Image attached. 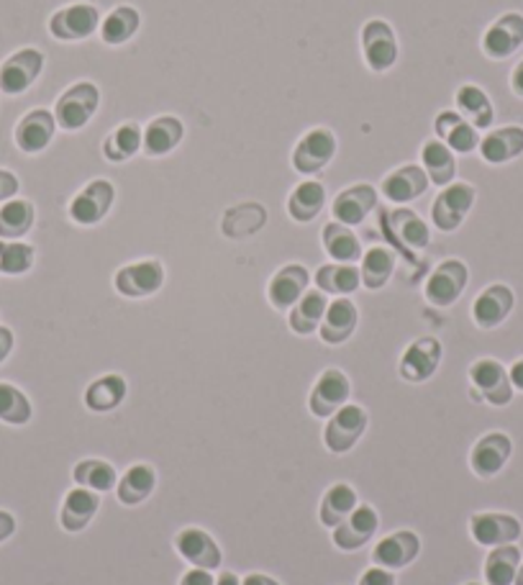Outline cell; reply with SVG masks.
<instances>
[{
    "label": "cell",
    "instance_id": "36",
    "mask_svg": "<svg viewBox=\"0 0 523 585\" xmlns=\"http://www.w3.org/2000/svg\"><path fill=\"white\" fill-rule=\"evenodd\" d=\"M327 308L329 295L318 291V288H308V291L303 293V298L288 311V329L293 331L295 336L318 334V327H321Z\"/></svg>",
    "mask_w": 523,
    "mask_h": 585
},
{
    "label": "cell",
    "instance_id": "10",
    "mask_svg": "<svg viewBox=\"0 0 523 585\" xmlns=\"http://www.w3.org/2000/svg\"><path fill=\"white\" fill-rule=\"evenodd\" d=\"M113 203H116V186L105 178H95L73 195V201H69L67 206V216L77 227L90 229L109 218Z\"/></svg>",
    "mask_w": 523,
    "mask_h": 585
},
{
    "label": "cell",
    "instance_id": "6",
    "mask_svg": "<svg viewBox=\"0 0 523 585\" xmlns=\"http://www.w3.org/2000/svg\"><path fill=\"white\" fill-rule=\"evenodd\" d=\"M339 152V139L329 126H314L298 139L293 150V170L303 175V178H316L334 162Z\"/></svg>",
    "mask_w": 523,
    "mask_h": 585
},
{
    "label": "cell",
    "instance_id": "24",
    "mask_svg": "<svg viewBox=\"0 0 523 585\" xmlns=\"http://www.w3.org/2000/svg\"><path fill=\"white\" fill-rule=\"evenodd\" d=\"M101 506H103L101 493L82 488V485L69 488L65 493V498H62V509H60L62 532L82 534L85 529L93 524L98 513H101Z\"/></svg>",
    "mask_w": 523,
    "mask_h": 585
},
{
    "label": "cell",
    "instance_id": "33",
    "mask_svg": "<svg viewBox=\"0 0 523 585\" xmlns=\"http://www.w3.org/2000/svg\"><path fill=\"white\" fill-rule=\"evenodd\" d=\"M359 506V493L352 483L334 481L318 498V524L334 529Z\"/></svg>",
    "mask_w": 523,
    "mask_h": 585
},
{
    "label": "cell",
    "instance_id": "28",
    "mask_svg": "<svg viewBox=\"0 0 523 585\" xmlns=\"http://www.w3.org/2000/svg\"><path fill=\"white\" fill-rule=\"evenodd\" d=\"M126 398H129V380L122 372H105V376L93 378L82 393L85 408L98 416L118 411Z\"/></svg>",
    "mask_w": 523,
    "mask_h": 585
},
{
    "label": "cell",
    "instance_id": "22",
    "mask_svg": "<svg viewBox=\"0 0 523 585\" xmlns=\"http://www.w3.org/2000/svg\"><path fill=\"white\" fill-rule=\"evenodd\" d=\"M515 308V293L511 285L506 283H493L483 288L477 293V298L472 301V321L475 327L490 331L498 329Z\"/></svg>",
    "mask_w": 523,
    "mask_h": 585
},
{
    "label": "cell",
    "instance_id": "43",
    "mask_svg": "<svg viewBox=\"0 0 523 585\" xmlns=\"http://www.w3.org/2000/svg\"><path fill=\"white\" fill-rule=\"evenodd\" d=\"M37 224V206L28 199H11L0 203V239L18 242L31 234Z\"/></svg>",
    "mask_w": 523,
    "mask_h": 585
},
{
    "label": "cell",
    "instance_id": "58",
    "mask_svg": "<svg viewBox=\"0 0 523 585\" xmlns=\"http://www.w3.org/2000/svg\"><path fill=\"white\" fill-rule=\"evenodd\" d=\"M464 585H480V583H464Z\"/></svg>",
    "mask_w": 523,
    "mask_h": 585
},
{
    "label": "cell",
    "instance_id": "5",
    "mask_svg": "<svg viewBox=\"0 0 523 585\" xmlns=\"http://www.w3.org/2000/svg\"><path fill=\"white\" fill-rule=\"evenodd\" d=\"M477 203V190L472 182H449L447 188L439 190L434 203H431V224L439 229L442 234H455L462 227L464 218L472 214Z\"/></svg>",
    "mask_w": 523,
    "mask_h": 585
},
{
    "label": "cell",
    "instance_id": "27",
    "mask_svg": "<svg viewBox=\"0 0 523 585\" xmlns=\"http://www.w3.org/2000/svg\"><path fill=\"white\" fill-rule=\"evenodd\" d=\"M56 122L49 109H31L28 114L18 118L16 129H13V142L16 150L24 154H41L49 144L54 142Z\"/></svg>",
    "mask_w": 523,
    "mask_h": 585
},
{
    "label": "cell",
    "instance_id": "57",
    "mask_svg": "<svg viewBox=\"0 0 523 585\" xmlns=\"http://www.w3.org/2000/svg\"><path fill=\"white\" fill-rule=\"evenodd\" d=\"M513 585H523V562H521V568H519V575H515V583Z\"/></svg>",
    "mask_w": 523,
    "mask_h": 585
},
{
    "label": "cell",
    "instance_id": "31",
    "mask_svg": "<svg viewBox=\"0 0 523 585\" xmlns=\"http://www.w3.org/2000/svg\"><path fill=\"white\" fill-rule=\"evenodd\" d=\"M186 139V124L178 116H154L150 124L144 126V152L146 157L162 160L169 157Z\"/></svg>",
    "mask_w": 523,
    "mask_h": 585
},
{
    "label": "cell",
    "instance_id": "52",
    "mask_svg": "<svg viewBox=\"0 0 523 585\" xmlns=\"http://www.w3.org/2000/svg\"><path fill=\"white\" fill-rule=\"evenodd\" d=\"M13 347H16V334H13V329L0 327V365L13 355Z\"/></svg>",
    "mask_w": 523,
    "mask_h": 585
},
{
    "label": "cell",
    "instance_id": "18",
    "mask_svg": "<svg viewBox=\"0 0 523 585\" xmlns=\"http://www.w3.org/2000/svg\"><path fill=\"white\" fill-rule=\"evenodd\" d=\"M470 537L477 542L480 547H503L515 545L521 539L523 526L513 513H500V511H477L470 517Z\"/></svg>",
    "mask_w": 523,
    "mask_h": 585
},
{
    "label": "cell",
    "instance_id": "25",
    "mask_svg": "<svg viewBox=\"0 0 523 585\" xmlns=\"http://www.w3.org/2000/svg\"><path fill=\"white\" fill-rule=\"evenodd\" d=\"M160 485V470L157 465L139 460L131 462L129 468L124 470V475L118 478L116 485V500L126 509H137V506L146 504L154 496Z\"/></svg>",
    "mask_w": 523,
    "mask_h": 585
},
{
    "label": "cell",
    "instance_id": "19",
    "mask_svg": "<svg viewBox=\"0 0 523 585\" xmlns=\"http://www.w3.org/2000/svg\"><path fill=\"white\" fill-rule=\"evenodd\" d=\"M380 203V190L370 182H355V186L339 190L336 199L331 201V216L344 227H362L372 211Z\"/></svg>",
    "mask_w": 523,
    "mask_h": 585
},
{
    "label": "cell",
    "instance_id": "16",
    "mask_svg": "<svg viewBox=\"0 0 523 585\" xmlns=\"http://www.w3.org/2000/svg\"><path fill=\"white\" fill-rule=\"evenodd\" d=\"M314 283V275L308 272L306 265L301 263H288L280 270L272 272V278L267 280L265 298L275 311H290L303 298V293L308 291Z\"/></svg>",
    "mask_w": 523,
    "mask_h": 585
},
{
    "label": "cell",
    "instance_id": "48",
    "mask_svg": "<svg viewBox=\"0 0 523 585\" xmlns=\"http://www.w3.org/2000/svg\"><path fill=\"white\" fill-rule=\"evenodd\" d=\"M18 190H21V180L16 173L5 170V167H0V203L18 199Z\"/></svg>",
    "mask_w": 523,
    "mask_h": 585
},
{
    "label": "cell",
    "instance_id": "1",
    "mask_svg": "<svg viewBox=\"0 0 523 585\" xmlns=\"http://www.w3.org/2000/svg\"><path fill=\"white\" fill-rule=\"evenodd\" d=\"M101 109V88L90 80H77L54 103V122L62 131H82L93 122V116Z\"/></svg>",
    "mask_w": 523,
    "mask_h": 585
},
{
    "label": "cell",
    "instance_id": "49",
    "mask_svg": "<svg viewBox=\"0 0 523 585\" xmlns=\"http://www.w3.org/2000/svg\"><path fill=\"white\" fill-rule=\"evenodd\" d=\"M357 585H395V575H393V570L372 565V568H367L362 575H359Z\"/></svg>",
    "mask_w": 523,
    "mask_h": 585
},
{
    "label": "cell",
    "instance_id": "23",
    "mask_svg": "<svg viewBox=\"0 0 523 585\" xmlns=\"http://www.w3.org/2000/svg\"><path fill=\"white\" fill-rule=\"evenodd\" d=\"M359 327V308L349 295H339V298L329 301L327 314H323L321 327H318V336L327 347H342L355 336Z\"/></svg>",
    "mask_w": 523,
    "mask_h": 585
},
{
    "label": "cell",
    "instance_id": "44",
    "mask_svg": "<svg viewBox=\"0 0 523 585\" xmlns=\"http://www.w3.org/2000/svg\"><path fill=\"white\" fill-rule=\"evenodd\" d=\"M141 29V13L133 5H116L109 16L101 21V41L109 47H124L137 37Z\"/></svg>",
    "mask_w": 523,
    "mask_h": 585
},
{
    "label": "cell",
    "instance_id": "2",
    "mask_svg": "<svg viewBox=\"0 0 523 585\" xmlns=\"http://www.w3.org/2000/svg\"><path fill=\"white\" fill-rule=\"evenodd\" d=\"M370 429V414L365 406L346 404L334 416H329L321 429V444L329 455L344 457L357 447Z\"/></svg>",
    "mask_w": 523,
    "mask_h": 585
},
{
    "label": "cell",
    "instance_id": "29",
    "mask_svg": "<svg viewBox=\"0 0 523 585\" xmlns=\"http://www.w3.org/2000/svg\"><path fill=\"white\" fill-rule=\"evenodd\" d=\"M429 175L423 173L421 165H400L393 173H387L380 182V195L395 206H406V203L419 201L429 190Z\"/></svg>",
    "mask_w": 523,
    "mask_h": 585
},
{
    "label": "cell",
    "instance_id": "26",
    "mask_svg": "<svg viewBox=\"0 0 523 585\" xmlns=\"http://www.w3.org/2000/svg\"><path fill=\"white\" fill-rule=\"evenodd\" d=\"M421 547V537L413 529H398V532L387 534L374 545L372 562L385 570H403L419 560Z\"/></svg>",
    "mask_w": 523,
    "mask_h": 585
},
{
    "label": "cell",
    "instance_id": "37",
    "mask_svg": "<svg viewBox=\"0 0 523 585\" xmlns=\"http://www.w3.org/2000/svg\"><path fill=\"white\" fill-rule=\"evenodd\" d=\"M395 267H398V255H395L393 246L374 244L365 252L359 259V275H362V285L367 291H383L391 283Z\"/></svg>",
    "mask_w": 523,
    "mask_h": 585
},
{
    "label": "cell",
    "instance_id": "17",
    "mask_svg": "<svg viewBox=\"0 0 523 585\" xmlns=\"http://www.w3.org/2000/svg\"><path fill=\"white\" fill-rule=\"evenodd\" d=\"M523 47V13L508 11L498 16L487 26L483 39H480V49L487 60L503 62L511 60L515 52Z\"/></svg>",
    "mask_w": 523,
    "mask_h": 585
},
{
    "label": "cell",
    "instance_id": "14",
    "mask_svg": "<svg viewBox=\"0 0 523 585\" xmlns=\"http://www.w3.org/2000/svg\"><path fill=\"white\" fill-rule=\"evenodd\" d=\"M173 545L175 552H178L188 565L211 570V573L224 565V549L208 529L195 524L182 526L173 537Z\"/></svg>",
    "mask_w": 523,
    "mask_h": 585
},
{
    "label": "cell",
    "instance_id": "54",
    "mask_svg": "<svg viewBox=\"0 0 523 585\" xmlns=\"http://www.w3.org/2000/svg\"><path fill=\"white\" fill-rule=\"evenodd\" d=\"M508 376H511V383L515 391L523 393V357L515 359L511 368H508Z\"/></svg>",
    "mask_w": 523,
    "mask_h": 585
},
{
    "label": "cell",
    "instance_id": "55",
    "mask_svg": "<svg viewBox=\"0 0 523 585\" xmlns=\"http://www.w3.org/2000/svg\"><path fill=\"white\" fill-rule=\"evenodd\" d=\"M242 585H282V583L275 581V577L267 573H250L242 581Z\"/></svg>",
    "mask_w": 523,
    "mask_h": 585
},
{
    "label": "cell",
    "instance_id": "13",
    "mask_svg": "<svg viewBox=\"0 0 523 585\" xmlns=\"http://www.w3.org/2000/svg\"><path fill=\"white\" fill-rule=\"evenodd\" d=\"M352 398V380L344 370L327 368L321 376L316 378V383L310 385L306 411L314 419L327 421L329 416H334L339 408L349 404Z\"/></svg>",
    "mask_w": 523,
    "mask_h": 585
},
{
    "label": "cell",
    "instance_id": "53",
    "mask_svg": "<svg viewBox=\"0 0 523 585\" xmlns=\"http://www.w3.org/2000/svg\"><path fill=\"white\" fill-rule=\"evenodd\" d=\"M511 90L515 98H521L523 101V60L513 67V73H511Z\"/></svg>",
    "mask_w": 523,
    "mask_h": 585
},
{
    "label": "cell",
    "instance_id": "12",
    "mask_svg": "<svg viewBox=\"0 0 523 585\" xmlns=\"http://www.w3.org/2000/svg\"><path fill=\"white\" fill-rule=\"evenodd\" d=\"M444 359V344L439 336H419L403 349L398 359V378L408 385H421L436 376Z\"/></svg>",
    "mask_w": 523,
    "mask_h": 585
},
{
    "label": "cell",
    "instance_id": "38",
    "mask_svg": "<svg viewBox=\"0 0 523 585\" xmlns=\"http://www.w3.org/2000/svg\"><path fill=\"white\" fill-rule=\"evenodd\" d=\"M141 150H144V129L137 122L118 124L101 144V154L111 165L131 162Z\"/></svg>",
    "mask_w": 523,
    "mask_h": 585
},
{
    "label": "cell",
    "instance_id": "9",
    "mask_svg": "<svg viewBox=\"0 0 523 585\" xmlns=\"http://www.w3.org/2000/svg\"><path fill=\"white\" fill-rule=\"evenodd\" d=\"M101 11L98 5L88 3V0H77V3L62 5L56 9L47 21V29L56 41H85L90 37H95L98 29H101Z\"/></svg>",
    "mask_w": 523,
    "mask_h": 585
},
{
    "label": "cell",
    "instance_id": "34",
    "mask_svg": "<svg viewBox=\"0 0 523 585\" xmlns=\"http://www.w3.org/2000/svg\"><path fill=\"white\" fill-rule=\"evenodd\" d=\"M436 139H442L455 154H472L480 147V131L459 111H442L434 122Z\"/></svg>",
    "mask_w": 523,
    "mask_h": 585
},
{
    "label": "cell",
    "instance_id": "20",
    "mask_svg": "<svg viewBox=\"0 0 523 585\" xmlns=\"http://www.w3.org/2000/svg\"><path fill=\"white\" fill-rule=\"evenodd\" d=\"M380 529V513L372 504H359L342 524L331 529V542L339 552H357L370 545Z\"/></svg>",
    "mask_w": 523,
    "mask_h": 585
},
{
    "label": "cell",
    "instance_id": "11",
    "mask_svg": "<svg viewBox=\"0 0 523 585\" xmlns=\"http://www.w3.org/2000/svg\"><path fill=\"white\" fill-rule=\"evenodd\" d=\"M359 47H362L365 65L378 75L393 69L395 62L400 58L398 34H395V29L385 18L367 21L362 31H359Z\"/></svg>",
    "mask_w": 523,
    "mask_h": 585
},
{
    "label": "cell",
    "instance_id": "4",
    "mask_svg": "<svg viewBox=\"0 0 523 585\" xmlns=\"http://www.w3.org/2000/svg\"><path fill=\"white\" fill-rule=\"evenodd\" d=\"M167 283L165 263L157 257L137 259L113 272V291L126 301H146L162 293Z\"/></svg>",
    "mask_w": 523,
    "mask_h": 585
},
{
    "label": "cell",
    "instance_id": "51",
    "mask_svg": "<svg viewBox=\"0 0 523 585\" xmlns=\"http://www.w3.org/2000/svg\"><path fill=\"white\" fill-rule=\"evenodd\" d=\"M16 529H18L16 517H13L11 511L0 509V545H3V542H9L13 534H16Z\"/></svg>",
    "mask_w": 523,
    "mask_h": 585
},
{
    "label": "cell",
    "instance_id": "30",
    "mask_svg": "<svg viewBox=\"0 0 523 585\" xmlns=\"http://www.w3.org/2000/svg\"><path fill=\"white\" fill-rule=\"evenodd\" d=\"M327 186L316 178H303L293 190H290L285 211L295 224H314L327 208Z\"/></svg>",
    "mask_w": 523,
    "mask_h": 585
},
{
    "label": "cell",
    "instance_id": "50",
    "mask_svg": "<svg viewBox=\"0 0 523 585\" xmlns=\"http://www.w3.org/2000/svg\"><path fill=\"white\" fill-rule=\"evenodd\" d=\"M180 585H216V577L211 570H203V568H190L182 573L180 577Z\"/></svg>",
    "mask_w": 523,
    "mask_h": 585
},
{
    "label": "cell",
    "instance_id": "39",
    "mask_svg": "<svg viewBox=\"0 0 523 585\" xmlns=\"http://www.w3.org/2000/svg\"><path fill=\"white\" fill-rule=\"evenodd\" d=\"M69 478H73V483L82 485V488H90L103 496V493L116 491L118 468L111 460H105V457H82V460L73 465Z\"/></svg>",
    "mask_w": 523,
    "mask_h": 585
},
{
    "label": "cell",
    "instance_id": "47",
    "mask_svg": "<svg viewBox=\"0 0 523 585\" xmlns=\"http://www.w3.org/2000/svg\"><path fill=\"white\" fill-rule=\"evenodd\" d=\"M34 419L31 398L18 385L0 380V421L9 427H26Z\"/></svg>",
    "mask_w": 523,
    "mask_h": 585
},
{
    "label": "cell",
    "instance_id": "42",
    "mask_svg": "<svg viewBox=\"0 0 523 585\" xmlns=\"http://www.w3.org/2000/svg\"><path fill=\"white\" fill-rule=\"evenodd\" d=\"M314 285L327 295H355L362 288V275L357 265L329 263L314 272Z\"/></svg>",
    "mask_w": 523,
    "mask_h": 585
},
{
    "label": "cell",
    "instance_id": "56",
    "mask_svg": "<svg viewBox=\"0 0 523 585\" xmlns=\"http://www.w3.org/2000/svg\"><path fill=\"white\" fill-rule=\"evenodd\" d=\"M216 585H242L237 573H231V570H221V575L216 577Z\"/></svg>",
    "mask_w": 523,
    "mask_h": 585
},
{
    "label": "cell",
    "instance_id": "21",
    "mask_svg": "<svg viewBox=\"0 0 523 585\" xmlns=\"http://www.w3.org/2000/svg\"><path fill=\"white\" fill-rule=\"evenodd\" d=\"M513 455V440L503 432H487L472 444L470 470L483 481H493L500 475Z\"/></svg>",
    "mask_w": 523,
    "mask_h": 585
},
{
    "label": "cell",
    "instance_id": "45",
    "mask_svg": "<svg viewBox=\"0 0 523 585\" xmlns=\"http://www.w3.org/2000/svg\"><path fill=\"white\" fill-rule=\"evenodd\" d=\"M521 568V549L515 545L493 547L485 557V583L487 585H513Z\"/></svg>",
    "mask_w": 523,
    "mask_h": 585
},
{
    "label": "cell",
    "instance_id": "32",
    "mask_svg": "<svg viewBox=\"0 0 523 585\" xmlns=\"http://www.w3.org/2000/svg\"><path fill=\"white\" fill-rule=\"evenodd\" d=\"M477 152L487 165H508V162L519 160L523 154V126L508 124L500 129H490L480 139Z\"/></svg>",
    "mask_w": 523,
    "mask_h": 585
},
{
    "label": "cell",
    "instance_id": "8",
    "mask_svg": "<svg viewBox=\"0 0 523 585\" xmlns=\"http://www.w3.org/2000/svg\"><path fill=\"white\" fill-rule=\"evenodd\" d=\"M470 285V267L459 257L442 259L423 283V298L434 308H451Z\"/></svg>",
    "mask_w": 523,
    "mask_h": 585
},
{
    "label": "cell",
    "instance_id": "7",
    "mask_svg": "<svg viewBox=\"0 0 523 585\" xmlns=\"http://www.w3.org/2000/svg\"><path fill=\"white\" fill-rule=\"evenodd\" d=\"M47 58L37 47H21L0 62V93L9 98H18L37 86V80L44 73Z\"/></svg>",
    "mask_w": 523,
    "mask_h": 585
},
{
    "label": "cell",
    "instance_id": "35",
    "mask_svg": "<svg viewBox=\"0 0 523 585\" xmlns=\"http://www.w3.org/2000/svg\"><path fill=\"white\" fill-rule=\"evenodd\" d=\"M321 250L327 252L331 263L342 265H357L365 255L362 239L357 237V231L339 221H329L327 227L321 229Z\"/></svg>",
    "mask_w": 523,
    "mask_h": 585
},
{
    "label": "cell",
    "instance_id": "41",
    "mask_svg": "<svg viewBox=\"0 0 523 585\" xmlns=\"http://www.w3.org/2000/svg\"><path fill=\"white\" fill-rule=\"evenodd\" d=\"M455 103L459 114L468 118L477 131L490 129L493 122H496V105H493L490 96H487L480 86H475V82L459 86L455 93Z\"/></svg>",
    "mask_w": 523,
    "mask_h": 585
},
{
    "label": "cell",
    "instance_id": "40",
    "mask_svg": "<svg viewBox=\"0 0 523 585\" xmlns=\"http://www.w3.org/2000/svg\"><path fill=\"white\" fill-rule=\"evenodd\" d=\"M421 167L429 175V182L436 188H447L457 180V154L442 139H429L421 147Z\"/></svg>",
    "mask_w": 523,
    "mask_h": 585
},
{
    "label": "cell",
    "instance_id": "3",
    "mask_svg": "<svg viewBox=\"0 0 523 585\" xmlns=\"http://www.w3.org/2000/svg\"><path fill=\"white\" fill-rule=\"evenodd\" d=\"M470 378V398L483 400L496 408H503L513 400L515 387L508 376V368L496 357H480L470 365L468 370Z\"/></svg>",
    "mask_w": 523,
    "mask_h": 585
},
{
    "label": "cell",
    "instance_id": "15",
    "mask_svg": "<svg viewBox=\"0 0 523 585\" xmlns=\"http://www.w3.org/2000/svg\"><path fill=\"white\" fill-rule=\"evenodd\" d=\"M383 231L400 252H421L431 242L429 224L413 208L406 206L383 211Z\"/></svg>",
    "mask_w": 523,
    "mask_h": 585
},
{
    "label": "cell",
    "instance_id": "46",
    "mask_svg": "<svg viewBox=\"0 0 523 585\" xmlns=\"http://www.w3.org/2000/svg\"><path fill=\"white\" fill-rule=\"evenodd\" d=\"M37 265V246L24 242H9V239H0V275L5 278H21L28 275Z\"/></svg>",
    "mask_w": 523,
    "mask_h": 585
}]
</instances>
